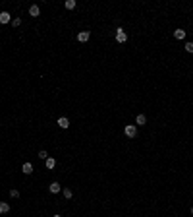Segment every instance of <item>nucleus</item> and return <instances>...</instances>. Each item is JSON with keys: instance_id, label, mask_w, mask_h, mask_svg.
Returning <instances> with one entry per match:
<instances>
[{"instance_id": "obj_1", "label": "nucleus", "mask_w": 193, "mask_h": 217, "mask_svg": "<svg viewBox=\"0 0 193 217\" xmlns=\"http://www.w3.org/2000/svg\"><path fill=\"white\" fill-rule=\"evenodd\" d=\"M124 134L128 138H135V136H137V124H126Z\"/></svg>"}, {"instance_id": "obj_2", "label": "nucleus", "mask_w": 193, "mask_h": 217, "mask_svg": "<svg viewBox=\"0 0 193 217\" xmlns=\"http://www.w3.org/2000/svg\"><path fill=\"white\" fill-rule=\"evenodd\" d=\"M116 41H118V43H126V41H128V33H126V29H122V27H118V29H116Z\"/></svg>"}, {"instance_id": "obj_3", "label": "nucleus", "mask_w": 193, "mask_h": 217, "mask_svg": "<svg viewBox=\"0 0 193 217\" xmlns=\"http://www.w3.org/2000/svg\"><path fill=\"white\" fill-rule=\"evenodd\" d=\"M89 39H91V31H79L77 33V41L79 43H87Z\"/></svg>"}, {"instance_id": "obj_4", "label": "nucleus", "mask_w": 193, "mask_h": 217, "mask_svg": "<svg viewBox=\"0 0 193 217\" xmlns=\"http://www.w3.org/2000/svg\"><path fill=\"white\" fill-rule=\"evenodd\" d=\"M0 23L6 25V23H12V16L8 12H0Z\"/></svg>"}, {"instance_id": "obj_5", "label": "nucleus", "mask_w": 193, "mask_h": 217, "mask_svg": "<svg viewBox=\"0 0 193 217\" xmlns=\"http://www.w3.org/2000/svg\"><path fill=\"white\" fill-rule=\"evenodd\" d=\"M48 190H50V194H58V192H62V186H60V182H50Z\"/></svg>"}, {"instance_id": "obj_6", "label": "nucleus", "mask_w": 193, "mask_h": 217, "mask_svg": "<svg viewBox=\"0 0 193 217\" xmlns=\"http://www.w3.org/2000/svg\"><path fill=\"white\" fill-rule=\"evenodd\" d=\"M29 16H33V18H37V16H41V8L37 6V4H33V6H29Z\"/></svg>"}, {"instance_id": "obj_7", "label": "nucleus", "mask_w": 193, "mask_h": 217, "mask_svg": "<svg viewBox=\"0 0 193 217\" xmlns=\"http://www.w3.org/2000/svg\"><path fill=\"white\" fill-rule=\"evenodd\" d=\"M44 167H47L48 171H52V169L56 167V159H54V157H48L47 161H44Z\"/></svg>"}, {"instance_id": "obj_8", "label": "nucleus", "mask_w": 193, "mask_h": 217, "mask_svg": "<svg viewBox=\"0 0 193 217\" xmlns=\"http://www.w3.org/2000/svg\"><path fill=\"white\" fill-rule=\"evenodd\" d=\"M21 173L23 174H31L33 173V165H31V163H23V165H21Z\"/></svg>"}, {"instance_id": "obj_9", "label": "nucleus", "mask_w": 193, "mask_h": 217, "mask_svg": "<svg viewBox=\"0 0 193 217\" xmlns=\"http://www.w3.org/2000/svg\"><path fill=\"white\" fill-rule=\"evenodd\" d=\"M58 126H60V128H70V120H68V118H66V116H62V118H58Z\"/></svg>"}, {"instance_id": "obj_10", "label": "nucleus", "mask_w": 193, "mask_h": 217, "mask_svg": "<svg viewBox=\"0 0 193 217\" xmlns=\"http://www.w3.org/2000/svg\"><path fill=\"white\" fill-rule=\"evenodd\" d=\"M135 122H137V126H145L147 124V116H145V114H137Z\"/></svg>"}, {"instance_id": "obj_11", "label": "nucleus", "mask_w": 193, "mask_h": 217, "mask_svg": "<svg viewBox=\"0 0 193 217\" xmlns=\"http://www.w3.org/2000/svg\"><path fill=\"white\" fill-rule=\"evenodd\" d=\"M174 39H178V41L186 39V31H183V29H176L174 31Z\"/></svg>"}, {"instance_id": "obj_12", "label": "nucleus", "mask_w": 193, "mask_h": 217, "mask_svg": "<svg viewBox=\"0 0 193 217\" xmlns=\"http://www.w3.org/2000/svg\"><path fill=\"white\" fill-rule=\"evenodd\" d=\"M8 211H10V204L8 202H0V213H8Z\"/></svg>"}, {"instance_id": "obj_13", "label": "nucleus", "mask_w": 193, "mask_h": 217, "mask_svg": "<svg viewBox=\"0 0 193 217\" xmlns=\"http://www.w3.org/2000/svg\"><path fill=\"white\" fill-rule=\"evenodd\" d=\"M48 157H50V155H48V151H47V149H41V151H39V159H43V161H47Z\"/></svg>"}, {"instance_id": "obj_14", "label": "nucleus", "mask_w": 193, "mask_h": 217, "mask_svg": "<svg viewBox=\"0 0 193 217\" xmlns=\"http://www.w3.org/2000/svg\"><path fill=\"white\" fill-rule=\"evenodd\" d=\"M62 194H64V198H66V200H70V198L73 196V192L70 190V188H64V190H62Z\"/></svg>"}, {"instance_id": "obj_15", "label": "nucleus", "mask_w": 193, "mask_h": 217, "mask_svg": "<svg viewBox=\"0 0 193 217\" xmlns=\"http://www.w3.org/2000/svg\"><path fill=\"white\" fill-rule=\"evenodd\" d=\"M75 8V0H66V10H73Z\"/></svg>"}, {"instance_id": "obj_16", "label": "nucleus", "mask_w": 193, "mask_h": 217, "mask_svg": "<svg viewBox=\"0 0 193 217\" xmlns=\"http://www.w3.org/2000/svg\"><path fill=\"white\" fill-rule=\"evenodd\" d=\"M183 48H186V52L193 54V43H191V41H189V43H186V45H183Z\"/></svg>"}, {"instance_id": "obj_17", "label": "nucleus", "mask_w": 193, "mask_h": 217, "mask_svg": "<svg viewBox=\"0 0 193 217\" xmlns=\"http://www.w3.org/2000/svg\"><path fill=\"white\" fill-rule=\"evenodd\" d=\"M12 25L19 27V25H21V18H12Z\"/></svg>"}, {"instance_id": "obj_18", "label": "nucleus", "mask_w": 193, "mask_h": 217, "mask_svg": "<svg viewBox=\"0 0 193 217\" xmlns=\"http://www.w3.org/2000/svg\"><path fill=\"white\" fill-rule=\"evenodd\" d=\"M10 198H19V190L12 188V190H10Z\"/></svg>"}, {"instance_id": "obj_19", "label": "nucleus", "mask_w": 193, "mask_h": 217, "mask_svg": "<svg viewBox=\"0 0 193 217\" xmlns=\"http://www.w3.org/2000/svg\"><path fill=\"white\" fill-rule=\"evenodd\" d=\"M189 211H191V215H193V207H191V210H189Z\"/></svg>"}, {"instance_id": "obj_20", "label": "nucleus", "mask_w": 193, "mask_h": 217, "mask_svg": "<svg viewBox=\"0 0 193 217\" xmlns=\"http://www.w3.org/2000/svg\"><path fill=\"white\" fill-rule=\"evenodd\" d=\"M54 217H62V215H54Z\"/></svg>"}]
</instances>
